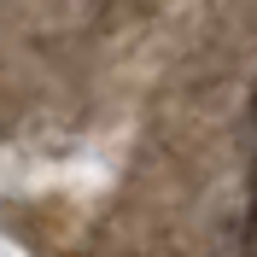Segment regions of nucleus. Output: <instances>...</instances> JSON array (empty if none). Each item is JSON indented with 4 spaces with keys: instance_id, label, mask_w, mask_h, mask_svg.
Segmentation results:
<instances>
[]
</instances>
